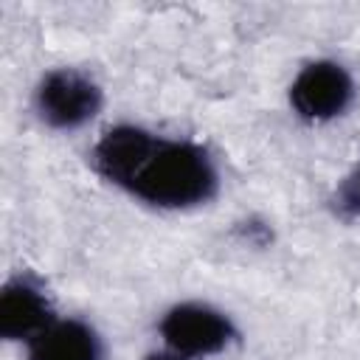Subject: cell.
I'll list each match as a JSON object with an SVG mask.
<instances>
[{"label": "cell", "mask_w": 360, "mask_h": 360, "mask_svg": "<svg viewBox=\"0 0 360 360\" xmlns=\"http://www.w3.org/2000/svg\"><path fill=\"white\" fill-rule=\"evenodd\" d=\"M93 166L107 183L155 208H194L214 200L219 188L217 163L200 143L135 124L107 129L93 146Z\"/></svg>", "instance_id": "cell-1"}, {"label": "cell", "mask_w": 360, "mask_h": 360, "mask_svg": "<svg viewBox=\"0 0 360 360\" xmlns=\"http://www.w3.org/2000/svg\"><path fill=\"white\" fill-rule=\"evenodd\" d=\"M335 200H338V208H340V211H346L349 217H357V219H360V169L352 172V174L340 183Z\"/></svg>", "instance_id": "cell-7"}, {"label": "cell", "mask_w": 360, "mask_h": 360, "mask_svg": "<svg viewBox=\"0 0 360 360\" xmlns=\"http://www.w3.org/2000/svg\"><path fill=\"white\" fill-rule=\"evenodd\" d=\"M158 329L166 346L183 357L217 354L236 338L233 321L222 309L200 301L174 304L172 309H166Z\"/></svg>", "instance_id": "cell-3"}, {"label": "cell", "mask_w": 360, "mask_h": 360, "mask_svg": "<svg viewBox=\"0 0 360 360\" xmlns=\"http://www.w3.org/2000/svg\"><path fill=\"white\" fill-rule=\"evenodd\" d=\"M28 360H104V346L90 323L68 318L28 340Z\"/></svg>", "instance_id": "cell-6"}, {"label": "cell", "mask_w": 360, "mask_h": 360, "mask_svg": "<svg viewBox=\"0 0 360 360\" xmlns=\"http://www.w3.org/2000/svg\"><path fill=\"white\" fill-rule=\"evenodd\" d=\"M53 323L48 295L25 276L6 281L0 292V335L6 340H31Z\"/></svg>", "instance_id": "cell-5"}, {"label": "cell", "mask_w": 360, "mask_h": 360, "mask_svg": "<svg viewBox=\"0 0 360 360\" xmlns=\"http://www.w3.org/2000/svg\"><path fill=\"white\" fill-rule=\"evenodd\" d=\"M354 98V82L343 65L318 59L301 68L290 84V104L307 121H332Z\"/></svg>", "instance_id": "cell-4"}, {"label": "cell", "mask_w": 360, "mask_h": 360, "mask_svg": "<svg viewBox=\"0 0 360 360\" xmlns=\"http://www.w3.org/2000/svg\"><path fill=\"white\" fill-rule=\"evenodd\" d=\"M34 110L51 129H79L98 115L101 90L90 76L73 68H59L39 79Z\"/></svg>", "instance_id": "cell-2"}, {"label": "cell", "mask_w": 360, "mask_h": 360, "mask_svg": "<svg viewBox=\"0 0 360 360\" xmlns=\"http://www.w3.org/2000/svg\"><path fill=\"white\" fill-rule=\"evenodd\" d=\"M143 360H186V357L169 349V352H149V354H146Z\"/></svg>", "instance_id": "cell-8"}]
</instances>
